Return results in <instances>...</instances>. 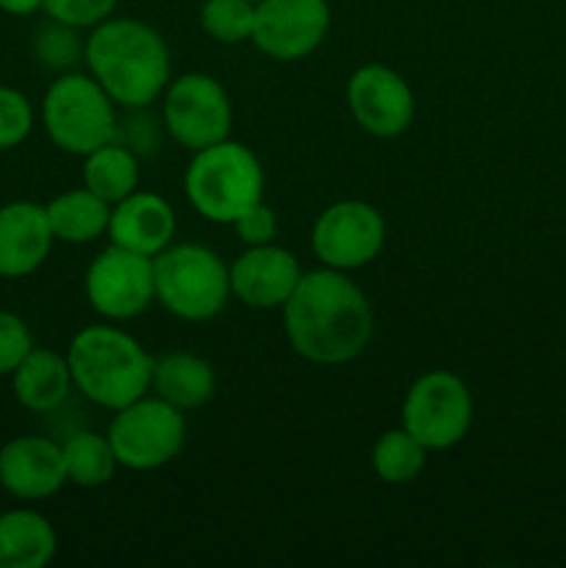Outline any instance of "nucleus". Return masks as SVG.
<instances>
[{"instance_id":"f257e3e1","label":"nucleus","mask_w":566,"mask_h":568,"mask_svg":"<svg viewBox=\"0 0 566 568\" xmlns=\"http://www.w3.org/2000/svg\"><path fill=\"white\" fill-rule=\"evenodd\" d=\"M283 331L300 358L320 366H342L366 349L375 331V314L347 272L322 266L303 272L283 305Z\"/></svg>"},{"instance_id":"f03ea898","label":"nucleus","mask_w":566,"mask_h":568,"mask_svg":"<svg viewBox=\"0 0 566 568\" xmlns=\"http://www.w3.org/2000/svg\"><path fill=\"white\" fill-rule=\"evenodd\" d=\"M89 75L122 109H148L170 83V48L150 22L109 17L92 28L83 48Z\"/></svg>"},{"instance_id":"7ed1b4c3","label":"nucleus","mask_w":566,"mask_h":568,"mask_svg":"<svg viewBox=\"0 0 566 568\" xmlns=\"http://www.w3.org/2000/svg\"><path fill=\"white\" fill-rule=\"evenodd\" d=\"M72 386L105 410H120L150 392L153 358L128 331L89 325L67 347Z\"/></svg>"},{"instance_id":"20e7f679","label":"nucleus","mask_w":566,"mask_h":568,"mask_svg":"<svg viewBox=\"0 0 566 568\" xmlns=\"http://www.w3.org/2000/svg\"><path fill=\"white\" fill-rule=\"evenodd\" d=\"M183 192L203 220L233 225L250 205L264 200V166L247 144L222 139L192 153Z\"/></svg>"},{"instance_id":"39448f33","label":"nucleus","mask_w":566,"mask_h":568,"mask_svg":"<svg viewBox=\"0 0 566 568\" xmlns=\"http://www.w3.org/2000/svg\"><path fill=\"white\" fill-rule=\"evenodd\" d=\"M155 303L183 322H209L231 297V266L205 244H170L153 258Z\"/></svg>"},{"instance_id":"423d86ee","label":"nucleus","mask_w":566,"mask_h":568,"mask_svg":"<svg viewBox=\"0 0 566 568\" xmlns=\"http://www.w3.org/2000/svg\"><path fill=\"white\" fill-rule=\"evenodd\" d=\"M103 87L83 72H61L42 100V125L50 142L70 155H89L114 142L117 109Z\"/></svg>"},{"instance_id":"0eeeda50","label":"nucleus","mask_w":566,"mask_h":568,"mask_svg":"<svg viewBox=\"0 0 566 568\" xmlns=\"http://www.w3.org/2000/svg\"><path fill=\"white\" fill-rule=\"evenodd\" d=\"M117 464L131 471H153L172 464L186 444L183 410L161 397H139L125 408L114 410L109 430Z\"/></svg>"},{"instance_id":"6e6552de","label":"nucleus","mask_w":566,"mask_h":568,"mask_svg":"<svg viewBox=\"0 0 566 568\" xmlns=\"http://www.w3.org/2000/svg\"><path fill=\"white\" fill-rule=\"evenodd\" d=\"M469 386L455 372L431 369L416 377L403 399V427L431 453L453 449L472 427Z\"/></svg>"},{"instance_id":"1a4fd4ad","label":"nucleus","mask_w":566,"mask_h":568,"mask_svg":"<svg viewBox=\"0 0 566 568\" xmlns=\"http://www.w3.org/2000/svg\"><path fill=\"white\" fill-rule=\"evenodd\" d=\"M161 120L166 133L189 153L231 136L233 105L225 87L209 72H186L166 83Z\"/></svg>"},{"instance_id":"9d476101","label":"nucleus","mask_w":566,"mask_h":568,"mask_svg":"<svg viewBox=\"0 0 566 568\" xmlns=\"http://www.w3.org/2000/svg\"><path fill=\"white\" fill-rule=\"evenodd\" d=\"M386 244V220L364 200H338L316 216L311 250L322 266L353 272L372 264Z\"/></svg>"},{"instance_id":"9b49d317","label":"nucleus","mask_w":566,"mask_h":568,"mask_svg":"<svg viewBox=\"0 0 566 568\" xmlns=\"http://www.w3.org/2000/svg\"><path fill=\"white\" fill-rule=\"evenodd\" d=\"M83 292L94 314L103 320H133L144 314L155 300L153 258L120 247V244H109L87 266Z\"/></svg>"},{"instance_id":"f8f14e48","label":"nucleus","mask_w":566,"mask_h":568,"mask_svg":"<svg viewBox=\"0 0 566 568\" xmlns=\"http://www.w3.org/2000/svg\"><path fill=\"white\" fill-rule=\"evenodd\" d=\"M331 31L327 0H261L250 42L275 61H300L314 53Z\"/></svg>"},{"instance_id":"ddd939ff","label":"nucleus","mask_w":566,"mask_h":568,"mask_svg":"<svg viewBox=\"0 0 566 568\" xmlns=\"http://www.w3.org/2000/svg\"><path fill=\"white\" fill-rule=\"evenodd\" d=\"M347 109L361 131L394 139L414 122L416 100L408 81L386 64H364L347 81Z\"/></svg>"},{"instance_id":"4468645a","label":"nucleus","mask_w":566,"mask_h":568,"mask_svg":"<svg viewBox=\"0 0 566 568\" xmlns=\"http://www.w3.org/2000/svg\"><path fill=\"white\" fill-rule=\"evenodd\" d=\"M67 486L61 444L44 436H17L0 447V488L26 503H39Z\"/></svg>"},{"instance_id":"2eb2a0df","label":"nucleus","mask_w":566,"mask_h":568,"mask_svg":"<svg viewBox=\"0 0 566 568\" xmlns=\"http://www.w3.org/2000/svg\"><path fill=\"white\" fill-rule=\"evenodd\" d=\"M303 277L297 255L286 247L259 244L247 247L231 266V294L247 308H283Z\"/></svg>"},{"instance_id":"dca6fc26","label":"nucleus","mask_w":566,"mask_h":568,"mask_svg":"<svg viewBox=\"0 0 566 568\" xmlns=\"http://www.w3.org/2000/svg\"><path fill=\"white\" fill-rule=\"evenodd\" d=\"M55 236L44 205L14 200L0 209V277H28L48 261Z\"/></svg>"},{"instance_id":"f3484780","label":"nucleus","mask_w":566,"mask_h":568,"mask_svg":"<svg viewBox=\"0 0 566 568\" xmlns=\"http://www.w3.org/2000/svg\"><path fill=\"white\" fill-rule=\"evenodd\" d=\"M175 211L161 194L155 192H133L117 205H111L109 239L111 244L133 250L139 255L155 258L161 250H166L175 236Z\"/></svg>"},{"instance_id":"a211bd4d","label":"nucleus","mask_w":566,"mask_h":568,"mask_svg":"<svg viewBox=\"0 0 566 568\" xmlns=\"http://www.w3.org/2000/svg\"><path fill=\"white\" fill-rule=\"evenodd\" d=\"M17 403L31 414H53L70 397L72 372L67 355L48 347H33L11 372Z\"/></svg>"},{"instance_id":"6ab92c4d","label":"nucleus","mask_w":566,"mask_h":568,"mask_svg":"<svg viewBox=\"0 0 566 568\" xmlns=\"http://www.w3.org/2000/svg\"><path fill=\"white\" fill-rule=\"evenodd\" d=\"M150 388L155 397L175 405L178 410H198L216 394V375L205 358L194 353H164L153 358Z\"/></svg>"},{"instance_id":"aec40b11","label":"nucleus","mask_w":566,"mask_h":568,"mask_svg":"<svg viewBox=\"0 0 566 568\" xmlns=\"http://www.w3.org/2000/svg\"><path fill=\"white\" fill-rule=\"evenodd\" d=\"M55 549L59 538L48 516L31 508L0 514V568H44Z\"/></svg>"},{"instance_id":"412c9836","label":"nucleus","mask_w":566,"mask_h":568,"mask_svg":"<svg viewBox=\"0 0 566 568\" xmlns=\"http://www.w3.org/2000/svg\"><path fill=\"white\" fill-rule=\"evenodd\" d=\"M55 242L89 244L109 233L111 205L98 194L83 189H67L44 205Z\"/></svg>"},{"instance_id":"4be33fe9","label":"nucleus","mask_w":566,"mask_h":568,"mask_svg":"<svg viewBox=\"0 0 566 568\" xmlns=\"http://www.w3.org/2000/svg\"><path fill=\"white\" fill-rule=\"evenodd\" d=\"M83 186L109 205H117L139 189V159L122 142H109L83 155Z\"/></svg>"},{"instance_id":"5701e85b","label":"nucleus","mask_w":566,"mask_h":568,"mask_svg":"<svg viewBox=\"0 0 566 568\" xmlns=\"http://www.w3.org/2000/svg\"><path fill=\"white\" fill-rule=\"evenodd\" d=\"M64 453L67 483L78 488H100L114 477L117 455L111 449L109 436L94 430H78L61 444Z\"/></svg>"},{"instance_id":"b1692460","label":"nucleus","mask_w":566,"mask_h":568,"mask_svg":"<svg viewBox=\"0 0 566 568\" xmlns=\"http://www.w3.org/2000/svg\"><path fill=\"white\" fill-rule=\"evenodd\" d=\"M427 449L405 427H394L377 436L372 447V469L388 486H405L422 475Z\"/></svg>"},{"instance_id":"393cba45","label":"nucleus","mask_w":566,"mask_h":568,"mask_svg":"<svg viewBox=\"0 0 566 568\" xmlns=\"http://www.w3.org/2000/svg\"><path fill=\"white\" fill-rule=\"evenodd\" d=\"M200 26L214 42H250L255 28V3L250 0H205L200 9Z\"/></svg>"},{"instance_id":"a878e982","label":"nucleus","mask_w":566,"mask_h":568,"mask_svg":"<svg viewBox=\"0 0 566 568\" xmlns=\"http://www.w3.org/2000/svg\"><path fill=\"white\" fill-rule=\"evenodd\" d=\"M81 28L64 26L59 20L44 22L37 31V39H33V55L42 67L48 70L67 72L83 59V48H87V39H81Z\"/></svg>"},{"instance_id":"bb28decb","label":"nucleus","mask_w":566,"mask_h":568,"mask_svg":"<svg viewBox=\"0 0 566 568\" xmlns=\"http://www.w3.org/2000/svg\"><path fill=\"white\" fill-rule=\"evenodd\" d=\"M33 105L20 89L0 87V150H14L31 136Z\"/></svg>"},{"instance_id":"cd10ccee","label":"nucleus","mask_w":566,"mask_h":568,"mask_svg":"<svg viewBox=\"0 0 566 568\" xmlns=\"http://www.w3.org/2000/svg\"><path fill=\"white\" fill-rule=\"evenodd\" d=\"M117 9V0H44L42 11L50 20H59L72 28H94L109 20Z\"/></svg>"},{"instance_id":"c85d7f7f","label":"nucleus","mask_w":566,"mask_h":568,"mask_svg":"<svg viewBox=\"0 0 566 568\" xmlns=\"http://www.w3.org/2000/svg\"><path fill=\"white\" fill-rule=\"evenodd\" d=\"M33 349L31 327L11 311H0V377L11 375Z\"/></svg>"},{"instance_id":"c756f323","label":"nucleus","mask_w":566,"mask_h":568,"mask_svg":"<svg viewBox=\"0 0 566 568\" xmlns=\"http://www.w3.org/2000/svg\"><path fill=\"white\" fill-rule=\"evenodd\" d=\"M277 214L272 205H266L264 200H259L255 205H250L236 222H233V231H236V239L247 247H259V244H272L277 236Z\"/></svg>"},{"instance_id":"7c9ffc66","label":"nucleus","mask_w":566,"mask_h":568,"mask_svg":"<svg viewBox=\"0 0 566 568\" xmlns=\"http://www.w3.org/2000/svg\"><path fill=\"white\" fill-rule=\"evenodd\" d=\"M42 6H44V0H0V11H6V14H11V17L37 14Z\"/></svg>"},{"instance_id":"2f4dec72","label":"nucleus","mask_w":566,"mask_h":568,"mask_svg":"<svg viewBox=\"0 0 566 568\" xmlns=\"http://www.w3.org/2000/svg\"><path fill=\"white\" fill-rule=\"evenodd\" d=\"M250 3H255V6H259V3H261V0H250Z\"/></svg>"}]
</instances>
